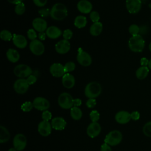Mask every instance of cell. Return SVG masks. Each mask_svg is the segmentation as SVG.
Listing matches in <instances>:
<instances>
[{
	"label": "cell",
	"mask_w": 151,
	"mask_h": 151,
	"mask_svg": "<svg viewBox=\"0 0 151 151\" xmlns=\"http://www.w3.org/2000/svg\"><path fill=\"white\" fill-rule=\"evenodd\" d=\"M32 70L31 68L28 65L24 64L17 65L14 69V74L19 78L28 77L29 76L32 74Z\"/></svg>",
	"instance_id": "6"
},
{
	"label": "cell",
	"mask_w": 151,
	"mask_h": 151,
	"mask_svg": "<svg viewBox=\"0 0 151 151\" xmlns=\"http://www.w3.org/2000/svg\"><path fill=\"white\" fill-rule=\"evenodd\" d=\"M126 7L130 14H135L138 13L142 7L141 0H126Z\"/></svg>",
	"instance_id": "12"
},
{
	"label": "cell",
	"mask_w": 151,
	"mask_h": 151,
	"mask_svg": "<svg viewBox=\"0 0 151 151\" xmlns=\"http://www.w3.org/2000/svg\"><path fill=\"white\" fill-rule=\"evenodd\" d=\"M25 11V4L23 2H21L16 5L15 7V12L17 15H22Z\"/></svg>",
	"instance_id": "34"
},
{
	"label": "cell",
	"mask_w": 151,
	"mask_h": 151,
	"mask_svg": "<svg viewBox=\"0 0 151 151\" xmlns=\"http://www.w3.org/2000/svg\"><path fill=\"white\" fill-rule=\"evenodd\" d=\"M14 45L19 48H24L27 45V40L25 37L20 34H14L12 38Z\"/></svg>",
	"instance_id": "21"
},
{
	"label": "cell",
	"mask_w": 151,
	"mask_h": 151,
	"mask_svg": "<svg viewBox=\"0 0 151 151\" xmlns=\"http://www.w3.org/2000/svg\"><path fill=\"white\" fill-rule=\"evenodd\" d=\"M73 98L68 93L64 92L60 94L58 98V103L63 109H70L73 107Z\"/></svg>",
	"instance_id": "5"
},
{
	"label": "cell",
	"mask_w": 151,
	"mask_h": 151,
	"mask_svg": "<svg viewBox=\"0 0 151 151\" xmlns=\"http://www.w3.org/2000/svg\"><path fill=\"white\" fill-rule=\"evenodd\" d=\"M33 2L36 6L38 7H43L46 5L47 0H33Z\"/></svg>",
	"instance_id": "44"
},
{
	"label": "cell",
	"mask_w": 151,
	"mask_h": 151,
	"mask_svg": "<svg viewBox=\"0 0 151 151\" xmlns=\"http://www.w3.org/2000/svg\"><path fill=\"white\" fill-rule=\"evenodd\" d=\"M149 60L146 57H142L140 59V64L142 66H146L147 67L149 64Z\"/></svg>",
	"instance_id": "47"
},
{
	"label": "cell",
	"mask_w": 151,
	"mask_h": 151,
	"mask_svg": "<svg viewBox=\"0 0 151 151\" xmlns=\"http://www.w3.org/2000/svg\"><path fill=\"white\" fill-rule=\"evenodd\" d=\"M0 37L1 38L5 41H9L13 38V35L8 30L4 29L1 31L0 33Z\"/></svg>",
	"instance_id": "30"
},
{
	"label": "cell",
	"mask_w": 151,
	"mask_h": 151,
	"mask_svg": "<svg viewBox=\"0 0 151 151\" xmlns=\"http://www.w3.org/2000/svg\"><path fill=\"white\" fill-rule=\"evenodd\" d=\"M129 49L134 52H142L145 46V41L143 37L139 34L132 36L128 42Z\"/></svg>",
	"instance_id": "2"
},
{
	"label": "cell",
	"mask_w": 151,
	"mask_h": 151,
	"mask_svg": "<svg viewBox=\"0 0 151 151\" xmlns=\"http://www.w3.org/2000/svg\"><path fill=\"white\" fill-rule=\"evenodd\" d=\"M26 80H27V82H28L29 85H32V84H33L36 83V81L37 80V77L31 74V75L29 76L27 78Z\"/></svg>",
	"instance_id": "43"
},
{
	"label": "cell",
	"mask_w": 151,
	"mask_h": 151,
	"mask_svg": "<svg viewBox=\"0 0 151 151\" xmlns=\"http://www.w3.org/2000/svg\"><path fill=\"white\" fill-rule=\"evenodd\" d=\"M101 127L98 122H91L88 124L87 128V134L91 138L97 137L100 133Z\"/></svg>",
	"instance_id": "15"
},
{
	"label": "cell",
	"mask_w": 151,
	"mask_h": 151,
	"mask_svg": "<svg viewBox=\"0 0 151 151\" xmlns=\"http://www.w3.org/2000/svg\"><path fill=\"white\" fill-rule=\"evenodd\" d=\"M81 103H82V101L80 99L77 98V99H73V106L78 107L81 105Z\"/></svg>",
	"instance_id": "48"
},
{
	"label": "cell",
	"mask_w": 151,
	"mask_h": 151,
	"mask_svg": "<svg viewBox=\"0 0 151 151\" xmlns=\"http://www.w3.org/2000/svg\"><path fill=\"white\" fill-rule=\"evenodd\" d=\"M140 29L139 27L136 24H132L129 27V32L132 36L138 35L140 32Z\"/></svg>",
	"instance_id": "33"
},
{
	"label": "cell",
	"mask_w": 151,
	"mask_h": 151,
	"mask_svg": "<svg viewBox=\"0 0 151 151\" xmlns=\"http://www.w3.org/2000/svg\"><path fill=\"white\" fill-rule=\"evenodd\" d=\"M74 24L78 28H84L87 24V19L83 15H78L75 18Z\"/></svg>",
	"instance_id": "29"
},
{
	"label": "cell",
	"mask_w": 151,
	"mask_h": 151,
	"mask_svg": "<svg viewBox=\"0 0 151 151\" xmlns=\"http://www.w3.org/2000/svg\"><path fill=\"white\" fill-rule=\"evenodd\" d=\"M100 151H112V150L109 145L104 143L100 147Z\"/></svg>",
	"instance_id": "46"
},
{
	"label": "cell",
	"mask_w": 151,
	"mask_h": 151,
	"mask_svg": "<svg viewBox=\"0 0 151 151\" xmlns=\"http://www.w3.org/2000/svg\"><path fill=\"white\" fill-rule=\"evenodd\" d=\"M7 59L11 63H16L19 59V54L16 50L13 48H9L7 50L6 53Z\"/></svg>",
	"instance_id": "24"
},
{
	"label": "cell",
	"mask_w": 151,
	"mask_h": 151,
	"mask_svg": "<svg viewBox=\"0 0 151 151\" xmlns=\"http://www.w3.org/2000/svg\"><path fill=\"white\" fill-rule=\"evenodd\" d=\"M0 142L4 143L7 142L10 138V133L8 130L3 126H0Z\"/></svg>",
	"instance_id": "27"
},
{
	"label": "cell",
	"mask_w": 151,
	"mask_h": 151,
	"mask_svg": "<svg viewBox=\"0 0 151 151\" xmlns=\"http://www.w3.org/2000/svg\"><path fill=\"white\" fill-rule=\"evenodd\" d=\"M147 67H149V68L150 70H151V58H150V59L149 60V64H148Z\"/></svg>",
	"instance_id": "51"
},
{
	"label": "cell",
	"mask_w": 151,
	"mask_h": 151,
	"mask_svg": "<svg viewBox=\"0 0 151 151\" xmlns=\"http://www.w3.org/2000/svg\"><path fill=\"white\" fill-rule=\"evenodd\" d=\"M90 118L92 122H97L100 119V113L97 110H92L90 113Z\"/></svg>",
	"instance_id": "35"
},
{
	"label": "cell",
	"mask_w": 151,
	"mask_h": 151,
	"mask_svg": "<svg viewBox=\"0 0 151 151\" xmlns=\"http://www.w3.org/2000/svg\"><path fill=\"white\" fill-rule=\"evenodd\" d=\"M34 107L32 102H31L29 101H27L24 102L21 106V110L24 112H29L30 111L32 108Z\"/></svg>",
	"instance_id": "32"
},
{
	"label": "cell",
	"mask_w": 151,
	"mask_h": 151,
	"mask_svg": "<svg viewBox=\"0 0 151 151\" xmlns=\"http://www.w3.org/2000/svg\"><path fill=\"white\" fill-rule=\"evenodd\" d=\"M46 33H44V32H39L38 34V38L40 40H44L45 39V37H46Z\"/></svg>",
	"instance_id": "49"
},
{
	"label": "cell",
	"mask_w": 151,
	"mask_h": 151,
	"mask_svg": "<svg viewBox=\"0 0 151 151\" xmlns=\"http://www.w3.org/2000/svg\"><path fill=\"white\" fill-rule=\"evenodd\" d=\"M28 38L31 40H34L37 37V34L34 29H29L27 31Z\"/></svg>",
	"instance_id": "40"
},
{
	"label": "cell",
	"mask_w": 151,
	"mask_h": 151,
	"mask_svg": "<svg viewBox=\"0 0 151 151\" xmlns=\"http://www.w3.org/2000/svg\"><path fill=\"white\" fill-rule=\"evenodd\" d=\"M32 27L34 29L39 32H44L47 29V23L42 18H36L32 21Z\"/></svg>",
	"instance_id": "18"
},
{
	"label": "cell",
	"mask_w": 151,
	"mask_h": 151,
	"mask_svg": "<svg viewBox=\"0 0 151 151\" xmlns=\"http://www.w3.org/2000/svg\"><path fill=\"white\" fill-rule=\"evenodd\" d=\"M51 124L52 129L57 130H63L65 129L67 122L64 118L61 117H56L51 120Z\"/></svg>",
	"instance_id": "19"
},
{
	"label": "cell",
	"mask_w": 151,
	"mask_h": 151,
	"mask_svg": "<svg viewBox=\"0 0 151 151\" xmlns=\"http://www.w3.org/2000/svg\"><path fill=\"white\" fill-rule=\"evenodd\" d=\"M149 50L151 51V42H150V44L149 45Z\"/></svg>",
	"instance_id": "53"
},
{
	"label": "cell",
	"mask_w": 151,
	"mask_h": 151,
	"mask_svg": "<svg viewBox=\"0 0 151 151\" xmlns=\"http://www.w3.org/2000/svg\"><path fill=\"white\" fill-rule=\"evenodd\" d=\"M52 126L48 121L42 120L38 125V132L43 137L48 136L51 133Z\"/></svg>",
	"instance_id": "13"
},
{
	"label": "cell",
	"mask_w": 151,
	"mask_h": 151,
	"mask_svg": "<svg viewBox=\"0 0 151 151\" xmlns=\"http://www.w3.org/2000/svg\"><path fill=\"white\" fill-rule=\"evenodd\" d=\"M90 18L93 22H99L100 19V15L99 13L97 11H92L90 14Z\"/></svg>",
	"instance_id": "37"
},
{
	"label": "cell",
	"mask_w": 151,
	"mask_h": 151,
	"mask_svg": "<svg viewBox=\"0 0 151 151\" xmlns=\"http://www.w3.org/2000/svg\"><path fill=\"white\" fill-rule=\"evenodd\" d=\"M73 33L72 31L70 29H65L63 33V38H64V40H67L71 39L73 37Z\"/></svg>",
	"instance_id": "39"
},
{
	"label": "cell",
	"mask_w": 151,
	"mask_h": 151,
	"mask_svg": "<svg viewBox=\"0 0 151 151\" xmlns=\"http://www.w3.org/2000/svg\"><path fill=\"white\" fill-rule=\"evenodd\" d=\"M27 144L25 136L22 133L17 134L13 139V146L17 151L23 150Z\"/></svg>",
	"instance_id": "7"
},
{
	"label": "cell",
	"mask_w": 151,
	"mask_h": 151,
	"mask_svg": "<svg viewBox=\"0 0 151 151\" xmlns=\"http://www.w3.org/2000/svg\"><path fill=\"white\" fill-rule=\"evenodd\" d=\"M8 151H17L14 147H11V148H10L9 150H8Z\"/></svg>",
	"instance_id": "52"
},
{
	"label": "cell",
	"mask_w": 151,
	"mask_h": 151,
	"mask_svg": "<svg viewBox=\"0 0 151 151\" xmlns=\"http://www.w3.org/2000/svg\"><path fill=\"white\" fill-rule=\"evenodd\" d=\"M78 10L83 14H88L91 11L92 4L87 0H81L77 3Z\"/></svg>",
	"instance_id": "20"
},
{
	"label": "cell",
	"mask_w": 151,
	"mask_h": 151,
	"mask_svg": "<svg viewBox=\"0 0 151 151\" xmlns=\"http://www.w3.org/2000/svg\"><path fill=\"white\" fill-rule=\"evenodd\" d=\"M34 108L40 111H45L49 109L50 106L48 100L42 97H37L33 100Z\"/></svg>",
	"instance_id": "10"
},
{
	"label": "cell",
	"mask_w": 151,
	"mask_h": 151,
	"mask_svg": "<svg viewBox=\"0 0 151 151\" xmlns=\"http://www.w3.org/2000/svg\"><path fill=\"white\" fill-rule=\"evenodd\" d=\"M115 120L119 124H124L129 122L131 120L130 113L125 110L118 111L115 115Z\"/></svg>",
	"instance_id": "17"
},
{
	"label": "cell",
	"mask_w": 151,
	"mask_h": 151,
	"mask_svg": "<svg viewBox=\"0 0 151 151\" xmlns=\"http://www.w3.org/2000/svg\"><path fill=\"white\" fill-rule=\"evenodd\" d=\"M41 117L42 119V120L49 122V120H51L52 118V113L48 110L43 111L41 115Z\"/></svg>",
	"instance_id": "38"
},
{
	"label": "cell",
	"mask_w": 151,
	"mask_h": 151,
	"mask_svg": "<svg viewBox=\"0 0 151 151\" xmlns=\"http://www.w3.org/2000/svg\"><path fill=\"white\" fill-rule=\"evenodd\" d=\"M45 33L48 38L51 39H56L61 35L62 32L59 28L55 26H50L47 28Z\"/></svg>",
	"instance_id": "23"
},
{
	"label": "cell",
	"mask_w": 151,
	"mask_h": 151,
	"mask_svg": "<svg viewBox=\"0 0 151 151\" xmlns=\"http://www.w3.org/2000/svg\"><path fill=\"white\" fill-rule=\"evenodd\" d=\"M67 7L62 3L55 4L50 11V17L54 20L61 21L67 16Z\"/></svg>",
	"instance_id": "1"
},
{
	"label": "cell",
	"mask_w": 151,
	"mask_h": 151,
	"mask_svg": "<svg viewBox=\"0 0 151 151\" xmlns=\"http://www.w3.org/2000/svg\"><path fill=\"white\" fill-rule=\"evenodd\" d=\"M29 50L33 54L35 55H41L44 53L45 47L40 40L35 39L31 41L29 44Z\"/></svg>",
	"instance_id": "11"
},
{
	"label": "cell",
	"mask_w": 151,
	"mask_h": 151,
	"mask_svg": "<svg viewBox=\"0 0 151 151\" xmlns=\"http://www.w3.org/2000/svg\"><path fill=\"white\" fill-rule=\"evenodd\" d=\"M103 30V24L100 22H94L90 28V33L93 36L99 35Z\"/></svg>",
	"instance_id": "25"
},
{
	"label": "cell",
	"mask_w": 151,
	"mask_h": 151,
	"mask_svg": "<svg viewBox=\"0 0 151 151\" xmlns=\"http://www.w3.org/2000/svg\"><path fill=\"white\" fill-rule=\"evenodd\" d=\"M82 111L78 107L73 106L70 109V116L74 120H78L82 117Z\"/></svg>",
	"instance_id": "28"
},
{
	"label": "cell",
	"mask_w": 151,
	"mask_h": 151,
	"mask_svg": "<svg viewBox=\"0 0 151 151\" xmlns=\"http://www.w3.org/2000/svg\"><path fill=\"white\" fill-rule=\"evenodd\" d=\"M64 66V68L66 73L71 72L74 71L76 68V64L73 61H68L66 63Z\"/></svg>",
	"instance_id": "36"
},
{
	"label": "cell",
	"mask_w": 151,
	"mask_h": 151,
	"mask_svg": "<svg viewBox=\"0 0 151 151\" xmlns=\"http://www.w3.org/2000/svg\"><path fill=\"white\" fill-rule=\"evenodd\" d=\"M141 1H143V0H141Z\"/></svg>",
	"instance_id": "54"
},
{
	"label": "cell",
	"mask_w": 151,
	"mask_h": 151,
	"mask_svg": "<svg viewBox=\"0 0 151 151\" xmlns=\"http://www.w3.org/2000/svg\"><path fill=\"white\" fill-rule=\"evenodd\" d=\"M50 11L51 10H50L49 9L42 8L38 11V13L42 17H47L49 15H50Z\"/></svg>",
	"instance_id": "42"
},
{
	"label": "cell",
	"mask_w": 151,
	"mask_h": 151,
	"mask_svg": "<svg viewBox=\"0 0 151 151\" xmlns=\"http://www.w3.org/2000/svg\"><path fill=\"white\" fill-rule=\"evenodd\" d=\"M122 133L117 130L110 131L107 133L104 139V143L111 146H114L119 145L122 140Z\"/></svg>",
	"instance_id": "4"
},
{
	"label": "cell",
	"mask_w": 151,
	"mask_h": 151,
	"mask_svg": "<svg viewBox=\"0 0 151 151\" xmlns=\"http://www.w3.org/2000/svg\"><path fill=\"white\" fill-rule=\"evenodd\" d=\"M131 119L133 120H137L140 119V113L137 111H134L130 113Z\"/></svg>",
	"instance_id": "45"
},
{
	"label": "cell",
	"mask_w": 151,
	"mask_h": 151,
	"mask_svg": "<svg viewBox=\"0 0 151 151\" xmlns=\"http://www.w3.org/2000/svg\"><path fill=\"white\" fill-rule=\"evenodd\" d=\"M77 60L80 65L84 67L89 66L92 63V58L90 55L80 48L78 50Z\"/></svg>",
	"instance_id": "8"
},
{
	"label": "cell",
	"mask_w": 151,
	"mask_h": 151,
	"mask_svg": "<svg viewBox=\"0 0 151 151\" xmlns=\"http://www.w3.org/2000/svg\"><path fill=\"white\" fill-rule=\"evenodd\" d=\"M70 43L67 40H63L58 41L55 45V49L57 52L60 54H66L70 50Z\"/></svg>",
	"instance_id": "16"
},
{
	"label": "cell",
	"mask_w": 151,
	"mask_h": 151,
	"mask_svg": "<svg viewBox=\"0 0 151 151\" xmlns=\"http://www.w3.org/2000/svg\"><path fill=\"white\" fill-rule=\"evenodd\" d=\"M143 134L148 137H151V121L148 122L145 124L143 127Z\"/></svg>",
	"instance_id": "31"
},
{
	"label": "cell",
	"mask_w": 151,
	"mask_h": 151,
	"mask_svg": "<svg viewBox=\"0 0 151 151\" xmlns=\"http://www.w3.org/2000/svg\"><path fill=\"white\" fill-rule=\"evenodd\" d=\"M149 68L148 67L141 66L138 68L136 71V76L139 80H143L148 76Z\"/></svg>",
	"instance_id": "26"
},
{
	"label": "cell",
	"mask_w": 151,
	"mask_h": 151,
	"mask_svg": "<svg viewBox=\"0 0 151 151\" xmlns=\"http://www.w3.org/2000/svg\"><path fill=\"white\" fill-rule=\"evenodd\" d=\"M86 105L89 109L94 108L96 105V99H88L86 103Z\"/></svg>",
	"instance_id": "41"
},
{
	"label": "cell",
	"mask_w": 151,
	"mask_h": 151,
	"mask_svg": "<svg viewBox=\"0 0 151 151\" xmlns=\"http://www.w3.org/2000/svg\"><path fill=\"white\" fill-rule=\"evenodd\" d=\"M62 84L66 88H73L75 84L74 77L70 73H65L62 77Z\"/></svg>",
	"instance_id": "22"
},
{
	"label": "cell",
	"mask_w": 151,
	"mask_h": 151,
	"mask_svg": "<svg viewBox=\"0 0 151 151\" xmlns=\"http://www.w3.org/2000/svg\"><path fill=\"white\" fill-rule=\"evenodd\" d=\"M29 84L25 78H18L14 84V89L15 91L19 94H25L29 88Z\"/></svg>",
	"instance_id": "9"
},
{
	"label": "cell",
	"mask_w": 151,
	"mask_h": 151,
	"mask_svg": "<svg viewBox=\"0 0 151 151\" xmlns=\"http://www.w3.org/2000/svg\"><path fill=\"white\" fill-rule=\"evenodd\" d=\"M7 1L11 4L17 5L21 2H22L23 0H7Z\"/></svg>",
	"instance_id": "50"
},
{
	"label": "cell",
	"mask_w": 151,
	"mask_h": 151,
	"mask_svg": "<svg viewBox=\"0 0 151 151\" xmlns=\"http://www.w3.org/2000/svg\"><path fill=\"white\" fill-rule=\"evenodd\" d=\"M102 88L100 83L91 81L88 83L84 88V94L88 99H95L100 96Z\"/></svg>",
	"instance_id": "3"
},
{
	"label": "cell",
	"mask_w": 151,
	"mask_h": 151,
	"mask_svg": "<svg viewBox=\"0 0 151 151\" xmlns=\"http://www.w3.org/2000/svg\"><path fill=\"white\" fill-rule=\"evenodd\" d=\"M50 72L55 77H63L66 73L64 66L58 63H54L50 66Z\"/></svg>",
	"instance_id": "14"
}]
</instances>
